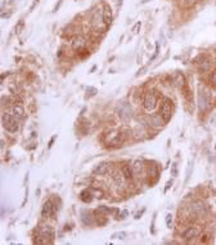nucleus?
Wrapping results in <instances>:
<instances>
[{
	"label": "nucleus",
	"mask_w": 216,
	"mask_h": 245,
	"mask_svg": "<svg viewBox=\"0 0 216 245\" xmlns=\"http://www.w3.org/2000/svg\"><path fill=\"white\" fill-rule=\"evenodd\" d=\"M54 236H55V231L51 226H42L39 230V238L35 240L36 244H51L54 241Z\"/></svg>",
	"instance_id": "obj_1"
},
{
	"label": "nucleus",
	"mask_w": 216,
	"mask_h": 245,
	"mask_svg": "<svg viewBox=\"0 0 216 245\" xmlns=\"http://www.w3.org/2000/svg\"><path fill=\"white\" fill-rule=\"evenodd\" d=\"M1 123H3V128L9 133H16L18 130V123L16 120L14 115L10 114H3L1 116Z\"/></svg>",
	"instance_id": "obj_2"
},
{
	"label": "nucleus",
	"mask_w": 216,
	"mask_h": 245,
	"mask_svg": "<svg viewBox=\"0 0 216 245\" xmlns=\"http://www.w3.org/2000/svg\"><path fill=\"white\" fill-rule=\"evenodd\" d=\"M143 106L147 111H153L157 106V96L154 94V92H147L144 96V102Z\"/></svg>",
	"instance_id": "obj_3"
},
{
	"label": "nucleus",
	"mask_w": 216,
	"mask_h": 245,
	"mask_svg": "<svg viewBox=\"0 0 216 245\" xmlns=\"http://www.w3.org/2000/svg\"><path fill=\"white\" fill-rule=\"evenodd\" d=\"M171 109H172V105H171V101L170 98H163L162 101V105H161V116L165 120V123H168L171 119Z\"/></svg>",
	"instance_id": "obj_4"
},
{
	"label": "nucleus",
	"mask_w": 216,
	"mask_h": 245,
	"mask_svg": "<svg viewBox=\"0 0 216 245\" xmlns=\"http://www.w3.org/2000/svg\"><path fill=\"white\" fill-rule=\"evenodd\" d=\"M191 210L196 214L198 217H202L205 216L207 213V208H206V204L203 203L202 200H194L191 203Z\"/></svg>",
	"instance_id": "obj_5"
},
{
	"label": "nucleus",
	"mask_w": 216,
	"mask_h": 245,
	"mask_svg": "<svg viewBox=\"0 0 216 245\" xmlns=\"http://www.w3.org/2000/svg\"><path fill=\"white\" fill-rule=\"evenodd\" d=\"M124 137L120 132H112L109 134H107V143L109 146H118L122 143Z\"/></svg>",
	"instance_id": "obj_6"
},
{
	"label": "nucleus",
	"mask_w": 216,
	"mask_h": 245,
	"mask_svg": "<svg viewBox=\"0 0 216 245\" xmlns=\"http://www.w3.org/2000/svg\"><path fill=\"white\" fill-rule=\"evenodd\" d=\"M104 23V19H103V10L102 9H97L93 14L92 18V25L94 30H99L101 28V25ZM106 25V23H104Z\"/></svg>",
	"instance_id": "obj_7"
},
{
	"label": "nucleus",
	"mask_w": 216,
	"mask_h": 245,
	"mask_svg": "<svg viewBox=\"0 0 216 245\" xmlns=\"http://www.w3.org/2000/svg\"><path fill=\"white\" fill-rule=\"evenodd\" d=\"M85 45H86V39L81 35L75 36L71 41V46H72V49H75V50H83L85 48Z\"/></svg>",
	"instance_id": "obj_8"
},
{
	"label": "nucleus",
	"mask_w": 216,
	"mask_h": 245,
	"mask_svg": "<svg viewBox=\"0 0 216 245\" xmlns=\"http://www.w3.org/2000/svg\"><path fill=\"white\" fill-rule=\"evenodd\" d=\"M54 214V205L51 203L50 200H46L44 205H42V209H41V216L44 218H49Z\"/></svg>",
	"instance_id": "obj_9"
},
{
	"label": "nucleus",
	"mask_w": 216,
	"mask_h": 245,
	"mask_svg": "<svg viewBox=\"0 0 216 245\" xmlns=\"http://www.w3.org/2000/svg\"><path fill=\"white\" fill-rule=\"evenodd\" d=\"M150 124H152L154 128H161V127H163V124H166V123L161 116V114H154V115L150 116Z\"/></svg>",
	"instance_id": "obj_10"
},
{
	"label": "nucleus",
	"mask_w": 216,
	"mask_h": 245,
	"mask_svg": "<svg viewBox=\"0 0 216 245\" xmlns=\"http://www.w3.org/2000/svg\"><path fill=\"white\" fill-rule=\"evenodd\" d=\"M103 19H104L106 25H111L113 21V14H112V9L109 5H106L103 8Z\"/></svg>",
	"instance_id": "obj_11"
},
{
	"label": "nucleus",
	"mask_w": 216,
	"mask_h": 245,
	"mask_svg": "<svg viewBox=\"0 0 216 245\" xmlns=\"http://www.w3.org/2000/svg\"><path fill=\"white\" fill-rule=\"evenodd\" d=\"M198 235H200V230H198V229H194V227H191V229H188L187 231L184 232L183 238L187 240V241H191V240H193L194 238H197Z\"/></svg>",
	"instance_id": "obj_12"
},
{
	"label": "nucleus",
	"mask_w": 216,
	"mask_h": 245,
	"mask_svg": "<svg viewBox=\"0 0 216 245\" xmlns=\"http://www.w3.org/2000/svg\"><path fill=\"white\" fill-rule=\"evenodd\" d=\"M108 172V163L106 161H103L101 163V164H98L95 168L93 169V174H98V175H103V174H106Z\"/></svg>",
	"instance_id": "obj_13"
},
{
	"label": "nucleus",
	"mask_w": 216,
	"mask_h": 245,
	"mask_svg": "<svg viewBox=\"0 0 216 245\" xmlns=\"http://www.w3.org/2000/svg\"><path fill=\"white\" fill-rule=\"evenodd\" d=\"M81 222H83L85 226H92L94 223V218L89 212L83 210V212H81Z\"/></svg>",
	"instance_id": "obj_14"
},
{
	"label": "nucleus",
	"mask_w": 216,
	"mask_h": 245,
	"mask_svg": "<svg viewBox=\"0 0 216 245\" xmlns=\"http://www.w3.org/2000/svg\"><path fill=\"white\" fill-rule=\"evenodd\" d=\"M210 105V98L207 93H201L200 94V109L201 110H206Z\"/></svg>",
	"instance_id": "obj_15"
},
{
	"label": "nucleus",
	"mask_w": 216,
	"mask_h": 245,
	"mask_svg": "<svg viewBox=\"0 0 216 245\" xmlns=\"http://www.w3.org/2000/svg\"><path fill=\"white\" fill-rule=\"evenodd\" d=\"M12 114L14 115L17 119H22L23 115H25V110L21 105H14L12 107Z\"/></svg>",
	"instance_id": "obj_16"
},
{
	"label": "nucleus",
	"mask_w": 216,
	"mask_h": 245,
	"mask_svg": "<svg viewBox=\"0 0 216 245\" xmlns=\"http://www.w3.org/2000/svg\"><path fill=\"white\" fill-rule=\"evenodd\" d=\"M211 66H212V62H211V59L206 57L203 61L200 63V71H202V72L210 71V70H211Z\"/></svg>",
	"instance_id": "obj_17"
},
{
	"label": "nucleus",
	"mask_w": 216,
	"mask_h": 245,
	"mask_svg": "<svg viewBox=\"0 0 216 245\" xmlns=\"http://www.w3.org/2000/svg\"><path fill=\"white\" fill-rule=\"evenodd\" d=\"M80 199L84 201V203H90L93 199H94V196L92 195V192H90V190L89 188H86V190H84V191H81V193H80Z\"/></svg>",
	"instance_id": "obj_18"
},
{
	"label": "nucleus",
	"mask_w": 216,
	"mask_h": 245,
	"mask_svg": "<svg viewBox=\"0 0 216 245\" xmlns=\"http://www.w3.org/2000/svg\"><path fill=\"white\" fill-rule=\"evenodd\" d=\"M122 174L126 179H131L133 178V168L129 165H124L122 166Z\"/></svg>",
	"instance_id": "obj_19"
},
{
	"label": "nucleus",
	"mask_w": 216,
	"mask_h": 245,
	"mask_svg": "<svg viewBox=\"0 0 216 245\" xmlns=\"http://www.w3.org/2000/svg\"><path fill=\"white\" fill-rule=\"evenodd\" d=\"M90 192H92V195L94 197H97V199H102L103 196H104V193H103V191L101 190V188H95V187H89Z\"/></svg>",
	"instance_id": "obj_20"
},
{
	"label": "nucleus",
	"mask_w": 216,
	"mask_h": 245,
	"mask_svg": "<svg viewBox=\"0 0 216 245\" xmlns=\"http://www.w3.org/2000/svg\"><path fill=\"white\" fill-rule=\"evenodd\" d=\"M131 168H133V172H135V173H140V172L143 170V163L136 160V161H134V164L131 165Z\"/></svg>",
	"instance_id": "obj_21"
},
{
	"label": "nucleus",
	"mask_w": 216,
	"mask_h": 245,
	"mask_svg": "<svg viewBox=\"0 0 216 245\" xmlns=\"http://www.w3.org/2000/svg\"><path fill=\"white\" fill-rule=\"evenodd\" d=\"M111 210H109V208H107V206H98V209H95V213L97 216H101V214H103V213H109Z\"/></svg>",
	"instance_id": "obj_22"
},
{
	"label": "nucleus",
	"mask_w": 216,
	"mask_h": 245,
	"mask_svg": "<svg viewBox=\"0 0 216 245\" xmlns=\"http://www.w3.org/2000/svg\"><path fill=\"white\" fill-rule=\"evenodd\" d=\"M126 238V232L124 231H120V232H116V234H112L111 239H120V240H124Z\"/></svg>",
	"instance_id": "obj_23"
},
{
	"label": "nucleus",
	"mask_w": 216,
	"mask_h": 245,
	"mask_svg": "<svg viewBox=\"0 0 216 245\" xmlns=\"http://www.w3.org/2000/svg\"><path fill=\"white\" fill-rule=\"evenodd\" d=\"M166 226L168 227V229H171L172 227V214H170V213L166 216Z\"/></svg>",
	"instance_id": "obj_24"
},
{
	"label": "nucleus",
	"mask_w": 216,
	"mask_h": 245,
	"mask_svg": "<svg viewBox=\"0 0 216 245\" xmlns=\"http://www.w3.org/2000/svg\"><path fill=\"white\" fill-rule=\"evenodd\" d=\"M171 175L172 177H176V175H178V164H176V163H174V164L171 165Z\"/></svg>",
	"instance_id": "obj_25"
},
{
	"label": "nucleus",
	"mask_w": 216,
	"mask_h": 245,
	"mask_svg": "<svg viewBox=\"0 0 216 245\" xmlns=\"http://www.w3.org/2000/svg\"><path fill=\"white\" fill-rule=\"evenodd\" d=\"M86 93H89V96H95V94L98 93V90L95 88H93V87H88L86 88Z\"/></svg>",
	"instance_id": "obj_26"
},
{
	"label": "nucleus",
	"mask_w": 216,
	"mask_h": 245,
	"mask_svg": "<svg viewBox=\"0 0 216 245\" xmlns=\"http://www.w3.org/2000/svg\"><path fill=\"white\" fill-rule=\"evenodd\" d=\"M22 27H23V19H19V21H18V23L16 25V32H17V34H19V32H21V30H22Z\"/></svg>",
	"instance_id": "obj_27"
},
{
	"label": "nucleus",
	"mask_w": 216,
	"mask_h": 245,
	"mask_svg": "<svg viewBox=\"0 0 216 245\" xmlns=\"http://www.w3.org/2000/svg\"><path fill=\"white\" fill-rule=\"evenodd\" d=\"M158 52H159V45H158V43H156V50H154V54L152 55V57H150V62H152V61H153V59H154V58H156V57H157Z\"/></svg>",
	"instance_id": "obj_28"
},
{
	"label": "nucleus",
	"mask_w": 216,
	"mask_h": 245,
	"mask_svg": "<svg viewBox=\"0 0 216 245\" xmlns=\"http://www.w3.org/2000/svg\"><path fill=\"white\" fill-rule=\"evenodd\" d=\"M140 26H142V23H140V22H136V23H135V26H134V27H133V32H135V34L139 32Z\"/></svg>",
	"instance_id": "obj_29"
},
{
	"label": "nucleus",
	"mask_w": 216,
	"mask_h": 245,
	"mask_svg": "<svg viewBox=\"0 0 216 245\" xmlns=\"http://www.w3.org/2000/svg\"><path fill=\"white\" fill-rule=\"evenodd\" d=\"M145 212V209H142L140 212H138L136 214H135V219H140L142 218V216H143V213Z\"/></svg>",
	"instance_id": "obj_30"
},
{
	"label": "nucleus",
	"mask_w": 216,
	"mask_h": 245,
	"mask_svg": "<svg viewBox=\"0 0 216 245\" xmlns=\"http://www.w3.org/2000/svg\"><path fill=\"white\" fill-rule=\"evenodd\" d=\"M194 1H196V0H183L184 5H187V7H189V5H192V4H194Z\"/></svg>",
	"instance_id": "obj_31"
},
{
	"label": "nucleus",
	"mask_w": 216,
	"mask_h": 245,
	"mask_svg": "<svg viewBox=\"0 0 216 245\" xmlns=\"http://www.w3.org/2000/svg\"><path fill=\"white\" fill-rule=\"evenodd\" d=\"M211 81H212L214 85H216V71L212 72V75H211Z\"/></svg>",
	"instance_id": "obj_32"
},
{
	"label": "nucleus",
	"mask_w": 216,
	"mask_h": 245,
	"mask_svg": "<svg viewBox=\"0 0 216 245\" xmlns=\"http://www.w3.org/2000/svg\"><path fill=\"white\" fill-rule=\"evenodd\" d=\"M154 219H156V218H153L152 225H150V232H152V234H154Z\"/></svg>",
	"instance_id": "obj_33"
},
{
	"label": "nucleus",
	"mask_w": 216,
	"mask_h": 245,
	"mask_svg": "<svg viewBox=\"0 0 216 245\" xmlns=\"http://www.w3.org/2000/svg\"><path fill=\"white\" fill-rule=\"evenodd\" d=\"M127 213H129L127 210H122V213H121V217H120V218H125V217L127 216Z\"/></svg>",
	"instance_id": "obj_34"
},
{
	"label": "nucleus",
	"mask_w": 216,
	"mask_h": 245,
	"mask_svg": "<svg viewBox=\"0 0 216 245\" xmlns=\"http://www.w3.org/2000/svg\"><path fill=\"white\" fill-rule=\"evenodd\" d=\"M60 4H62V0H59V3L57 4V5H55L54 7V12H57L58 9H59V7H60Z\"/></svg>",
	"instance_id": "obj_35"
},
{
	"label": "nucleus",
	"mask_w": 216,
	"mask_h": 245,
	"mask_svg": "<svg viewBox=\"0 0 216 245\" xmlns=\"http://www.w3.org/2000/svg\"><path fill=\"white\" fill-rule=\"evenodd\" d=\"M171 184H172V181H170V182H167L166 187H165V191H167V190H168V187H171Z\"/></svg>",
	"instance_id": "obj_36"
},
{
	"label": "nucleus",
	"mask_w": 216,
	"mask_h": 245,
	"mask_svg": "<svg viewBox=\"0 0 216 245\" xmlns=\"http://www.w3.org/2000/svg\"><path fill=\"white\" fill-rule=\"evenodd\" d=\"M54 139H55V137H53V138L50 139V142H49V148L51 147V145H53V142H54Z\"/></svg>",
	"instance_id": "obj_37"
},
{
	"label": "nucleus",
	"mask_w": 216,
	"mask_h": 245,
	"mask_svg": "<svg viewBox=\"0 0 216 245\" xmlns=\"http://www.w3.org/2000/svg\"><path fill=\"white\" fill-rule=\"evenodd\" d=\"M207 239H209V236L205 235V236H203V239H202V243H206V241H207Z\"/></svg>",
	"instance_id": "obj_38"
}]
</instances>
